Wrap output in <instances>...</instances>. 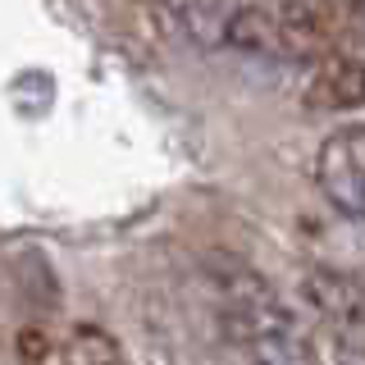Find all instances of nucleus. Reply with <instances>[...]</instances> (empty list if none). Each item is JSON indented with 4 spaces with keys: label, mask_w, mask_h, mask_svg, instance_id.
I'll return each instance as SVG.
<instances>
[{
    "label": "nucleus",
    "mask_w": 365,
    "mask_h": 365,
    "mask_svg": "<svg viewBox=\"0 0 365 365\" xmlns=\"http://www.w3.org/2000/svg\"><path fill=\"white\" fill-rule=\"evenodd\" d=\"M302 101H306V110H319V114L361 110L365 106V60L342 55V51L319 55L302 87Z\"/></svg>",
    "instance_id": "5"
},
{
    "label": "nucleus",
    "mask_w": 365,
    "mask_h": 365,
    "mask_svg": "<svg viewBox=\"0 0 365 365\" xmlns=\"http://www.w3.org/2000/svg\"><path fill=\"white\" fill-rule=\"evenodd\" d=\"M210 274L215 297H220V329L228 342H237L256 361H311L302 319L256 269L233 265V260H210Z\"/></svg>",
    "instance_id": "1"
},
{
    "label": "nucleus",
    "mask_w": 365,
    "mask_h": 365,
    "mask_svg": "<svg viewBox=\"0 0 365 365\" xmlns=\"http://www.w3.org/2000/svg\"><path fill=\"white\" fill-rule=\"evenodd\" d=\"M338 14L329 0H242L228 23V46L274 60H319L334 51Z\"/></svg>",
    "instance_id": "2"
},
{
    "label": "nucleus",
    "mask_w": 365,
    "mask_h": 365,
    "mask_svg": "<svg viewBox=\"0 0 365 365\" xmlns=\"http://www.w3.org/2000/svg\"><path fill=\"white\" fill-rule=\"evenodd\" d=\"M302 302L334 329L338 338H361L365 334V279L351 269L334 265H311L302 274Z\"/></svg>",
    "instance_id": "4"
},
{
    "label": "nucleus",
    "mask_w": 365,
    "mask_h": 365,
    "mask_svg": "<svg viewBox=\"0 0 365 365\" xmlns=\"http://www.w3.org/2000/svg\"><path fill=\"white\" fill-rule=\"evenodd\" d=\"M55 356L68 361V365H110V361L123 356V347L106 334V329L83 324V329H73V334H68V342L55 351Z\"/></svg>",
    "instance_id": "7"
},
{
    "label": "nucleus",
    "mask_w": 365,
    "mask_h": 365,
    "mask_svg": "<svg viewBox=\"0 0 365 365\" xmlns=\"http://www.w3.org/2000/svg\"><path fill=\"white\" fill-rule=\"evenodd\" d=\"M361 5H365V0H361Z\"/></svg>",
    "instance_id": "9"
},
{
    "label": "nucleus",
    "mask_w": 365,
    "mask_h": 365,
    "mask_svg": "<svg viewBox=\"0 0 365 365\" xmlns=\"http://www.w3.org/2000/svg\"><path fill=\"white\" fill-rule=\"evenodd\" d=\"M237 0H178L174 5V23L178 32L201 51L228 46V23H233Z\"/></svg>",
    "instance_id": "6"
},
{
    "label": "nucleus",
    "mask_w": 365,
    "mask_h": 365,
    "mask_svg": "<svg viewBox=\"0 0 365 365\" xmlns=\"http://www.w3.org/2000/svg\"><path fill=\"white\" fill-rule=\"evenodd\" d=\"M315 182L338 215L365 220V123H342L319 142Z\"/></svg>",
    "instance_id": "3"
},
{
    "label": "nucleus",
    "mask_w": 365,
    "mask_h": 365,
    "mask_svg": "<svg viewBox=\"0 0 365 365\" xmlns=\"http://www.w3.org/2000/svg\"><path fill=\"white\" fill-rule=\"evenodd\" d=\"M19 356H28V361L55 356V351H51V338H46L41 329H23V334H19Z\"/></svg>",
    "instance_id": "8"
}]
</instances>
